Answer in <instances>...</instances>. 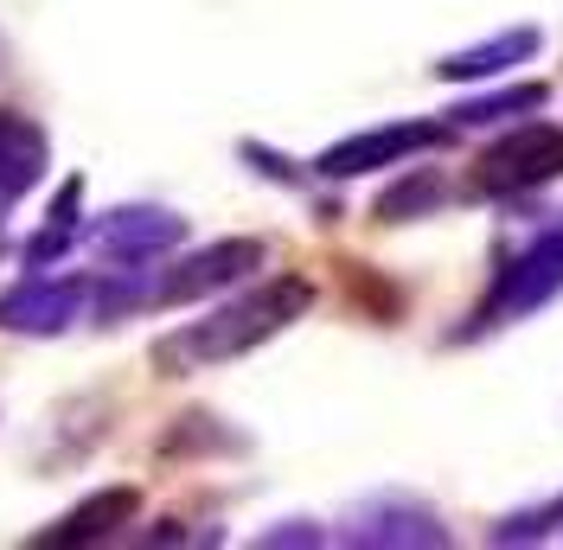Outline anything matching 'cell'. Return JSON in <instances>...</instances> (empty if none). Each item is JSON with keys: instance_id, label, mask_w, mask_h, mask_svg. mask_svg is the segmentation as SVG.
Masks as SVG:
<instances>
[{"instance_id": "6da1fadb", "label": "cell", "mask_w": 563, "mask_h": 550, "mask_svg": "<svg viewBox=\"0 0 563 550\" xmlns=\"http://www.w3.org/2000/svg\"><path fill=\"white\" fill-rule=\"evenodd\" d=\"M308 301H314V288H308L301 275H276V282H263L256 295L218 308L211 320H192V327L167 333V340L154 345V365H161L167 378H179V372H199V365H218V359H238L250 345H263L269 333H282L295 314H308Z\"/></svg>"}, {"instance_id": "7a4b0ae2", "label": "cell", "mask_w": 563, "mask_h": 550, "mask_svg": "<svg viewBox=\"0 0 563 550\" xmlns=\"http://www.w3.org/2000/svg\"><path fill=\"white\" fill-rule=\"evenodd\" d=\"M558 295H563V224H551V231H538L506 270L493 275L487 301H481V314L461 327V340L499 333V327H512V320L538 314L544 301H558Z\"/></svg>"}, {"instance_id": "3957f363", "label": "cell", "mask_w": 563, "mask_h": 550, "mask_svg": "<svg viewBox=\"0 0 563 550\" xmlns=\"http://www.w3.org/2000/svg\"><path fill=\"white\" fill-rule=\"evenodd\" d=\"M563 173V129L558 122H519L512 135H499L481 154V167L467 173L474 199H512V193H538Z\"/></svg>"}, {"instance_id": "277c9868", "label": "cell", "mask_w": 563, "mask_h": 550, "mask_svg": "<svg viewBox=\"0 0 563 550\" xmlns=\"http://www.w3.org/2000/svg\"><path fill=\"white\" fill-rule=\"evenodd\" d=\"M442 135H449V122H442V129H435V122H390V129H372V135L333 141L314 167L327 173V179H358V173L397 167V161H410V154H422V147H435Z\"/></svg>"}, {"instance_id": "5b68a950", "label": "cell", "mask_w": 563, "mask_h": 550, "mask_svg": "<svg viewBox=\"0 0 563 550\" xmlns=\"http://www.w3.org/2000/svg\"><path fill=\"white\" fill-rule=\"evenodd\" d=\"M263 256H269V250L256 238H224V243H211V250H199V256H186L174 275H161L154 301H161V308H179V301H199L211 288H231V282H244L250 270H263Z\"/></svg>"}, {"instance_id": "8992f818", "label": "cell", "mask_w": 563, "mask_h": 550, "mask_svg": "<svg viewBox=\"0 0 563 550\" xmlns=\"http://www.w3.org/2000/svg\"><path fill=\"white\" fill-rule=\"evenodd\" d=\"M346 544H449V525L429 513L422 499L410 493H378V499H365L346 525Z\"/></svg>"}, {"instance_id": "52a82bcc", "label": "cell", "mask_w": 563, "mask_h": 550, "mask_svg": "<svg viewBox=\"0 0 563 550\" xmlns=\"http://www.w3.org/2000/svg\"><path fill=\"white\" fill-rule=\"evenodd\" d=\"M90 301V282H20L7 301H0V327L13 333H58L65 320H77V308Z\"/></svg>"}, {"instance_id": "ba28073f", "label": "cell", "mask_w": 563, "mask_h": 550, "mask_svg": "<svg viewBox=\"0 0 563 550\" xmlns=\"http://www.w3.org/2000/svg\"><path fill=\"white\" fill-rule=\"evenodd\" d=\"M179 238H186V224H179L174 211H154V206L109 211L103 224H97V243H103L109 256H122V263H147V256L174 250Z\"/></svg>"}, {"instance_id": "9c48e42d", "label": "cell", "mask_w": 563, "mask_h": 550, "mask_svg": "<svg viewBox=\"0 0 563 550\" xmlns=\"http://www.w3.org/2000/svg\"><path fill=\"white\" fill-rule=\"evenodd\" d=\"M531 52H538V26H506V33L481 38V45H467V52H449V58L435 65V77H449V84H487L499 70L526 65Z\"/></svg>"}, {"instance_id": "30bf717a", "label": "cell", "mask_w": 563, "mask_h": 550, "mask_svg": "<svg viewBox=\"0 0 563 550\" xmlns=\"http://www.w3.org/2000/svg\"><path fill=\"white\" fill-rule=\"evenodd\" d=\"M135 513H141V493H135V486H109V493H97L90 506H77L58 531H38V544L58 550V544H84V538H109L115 525H129Z\"/></svg>"}, {"instance_id": "8fae6325", "label": "cell", "mask_w": 563, "mask_h": 550, "mask_svg": "<svg viewBox=\"0 0 563 550\" xmlns=\"http://www.w3.org/2000/svg\"><path fill=\"white\" fill-rule=\"evenodd\" d=\"M45 167V135L20 116H0V211L13 206Z\"/></svg>"}, {"instance_id": "7c38bea8", "label": "cell", "mask_w": 563, "mask_h": 550, "mask_svg": "<svg viewBox=\"0 0 563 550\" xmlns=\"http://www.w3.org/2000/svg\"><path fill=\"white\" fill-rule=\"evenodd\" d=\"M526 109H544V84H506L493 97H467L461 109H449V129H487V122L526 116Z\"/></svg>"}, {"instance_id": "4fadbf2b", "label": "cell", "mask_w": 563, "mask_h": 550, "mask_svg": "<svg viewBox=\"0 0 563 550\" xmlns=\"http://www.w3.org/2000/svg\"><path fill=\"white\" fill-rule=\"evenodd\" d=\"M558 531H563V493L544 499V506H526V513H506L487 538L493 544H538V538H558Z\"/></svg>"}, {"instance_id": "5bb4252c", "label": "cell", "mask_w": 563, "mask_h": 550, "mask_svg": "<svg viewBox=\"0 0 563 550\" xmlns=\"http://www.w3.org/2000/svg\"><path fill=\"white\" fill-rule=\"evenodd\" d=\"M435 199H442V179L422 167V173H410V179H397L385 199H378V218H385V224H404L410 211H429Z\"/></svg>"}]
</instances>
